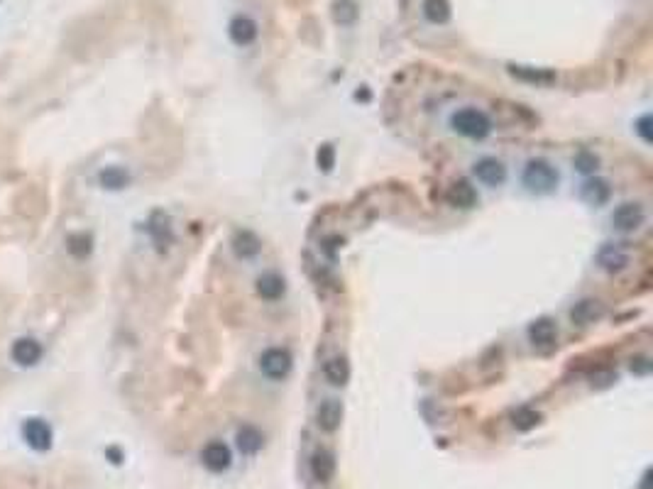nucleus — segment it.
Instances as JSON below:
<instances>
[{"mask_svg":"<svg viewBox=\"0 0 653 489\" xmlns=\"http://www.w3.org/2000/svg\"><path fill=\"white\" fill-rule=\"evenodd\" d=\"M575 166L582 174H590V171L597 169V157L590 155V152H580V155L575 157Z\"/></svg>","mask_w":653,"mask_h":489,"instance_id":"cd10ccee","label":"nucleus"},{"mask_svg":"<svg viewBox=\"0 0 653 489\" xmlns=\"http://www.w3.org/2000/svg\"><path fill=\"white\" fill-rule=\"evenodd\" d=\"M237 448H240L245 455H255L262 448V433L252 426H242L237 431Z\"/></svg>","mask_w":653,"mask_h":489,"instance_id":"a211bd4d","label":"nucleus"},{"mask_svg":"<svg viewBox=\"0 0 653 489\" xmlns=\"http://www.w3.org/2000/svg\"><path fill=\"white\" fill-rule=\"evenodd\" d=\"M448 204L458 206V208H472V206L477 204V191H475L468 181H458V184L450 186Z\"/></svg>","mask_w":653,"mask_h":489,"instance_id":"9b49d317","label":"nucleus"},{"mask_svg":"<svg viewBox=\"0 0 653 489\" xmlns=\"http://www.w3.org/2000/svg\"><path fill=\"white\" fill-rule=\"evenodd\" d=\"M260 367L269 379H284L291 372V355L281 348H269L262 355Z\"/></svg>","mask_w":653,"mask_h":489,"instance_id":"20e7f679","label":"nucleus"},{"mask_svg":"<svg viewBox=\"0 0 653 489\" xmlns=\"http://www.w3.org/2000/svg\"><path fill=\"white\" fill-rule=\"evenodd\" d=\"M323 374H325V379H328L330 384H335V387H343V384L350 379V367H348V362H345L343 357H333V360H328V362H325Z\"/></svg>","mask_w":653,"mask_h":489,"instance_id":"f3484780","label":"nucleus"},{"mask_svg":"<svg viewBox=\"0 0 653 489\" xmlns=\"http://www.w3.org/2000/svg\"><path fill=\"white\" fill-rule=\"evenodd\" d=\"M232 245H235V252L240 257H252V255H257V252H260V240H257L252 233H247V230L237 233L235 240H232Z\"/></svg>","mask_w":653,"mask_h":489,"instance_id":"4be33fe9","label":"nucleus"},{"mask_svg":"<svg viewBox=\"0 0 653 489\" xmlns=\"http://www.w3.org/2000/svg\"><path fill=\"white\" fill-rule=\"evenodd\" d=\"M257 291H260L262 299L267 301H274L279 299L281 294H284V279L276 274H265L260 276V281H257Z\"/></svg>","mask_w":653,"mask_h":489,"instance_id":"6ab92c4d","label":"nucleus"},{"mask_svg":"<svg viewBox=\"0 0 653 489\" xmlns=\"http://www.w3.org/2000/svg\"><path fill=\"white\" fill-rule=\"evenodd\" d=\"M42 345L37 343L34 338H20L13 343V348H10V357H13V362L22 364V367H32V364H37L39 360H42Z\"/></svg>","mask_w":653,"mask_h":489,"instance_id":"39448f33","label":"nucleus"},{"mask_svg":"<svg viewBox=\"0 0 653 489\" xmlns=\"http://www.w3.org/2000/svg\"><path fill=\"white\" fill-rule=\"evenodd\" d=\"M610 194H612V189H610V184H607L605 179L587 181L585 189H582V199H585L587 204H592V206L607 204V201H610Z\"/></svg>","mask_w":653,"mask_h":489,"instance_id":"2eb2a0df","label":"nucleus"},{"mask_svg":"<svg viewBox=\"0 0 653 489\" xmlns=\"http://www.w3.org/2000/svg\"><path fill=\"white\" fill-rule=\"evenodd\" d=\"M230 39L237 47H247V44H252L257 39V24L250 17H245V15H237L230 22Z\"/></svg>","mask_w":653,"mask_h":489,"instance_id":"1a4fd4ad","label":"nucleus"},{"mask_svg":"<svg viewBox=\"0 0 653 489\" xmlns=\"http://www.w3.org/2000/svg\"><path fill=\"white\" fill-rule=\"evenodd\" d=\"M536 423H538L536 411H519L517 416H514V426H517L519 431H528V428H533Z\"/></svg>","mask_w":653,"mask_h":489,"instance_id":"a878e982","label":"nucleus"},{"mask_svg":"<svg viewBox=\"0 0 653 489\" xmlns=\"http://www.w3.org/2000/svg\"><path fill=\"white\" fill-rule=\"evenodd\" d=\"M201 460H204V465L209 467L211 472H223L230 467V448L225 446V443H209V446L204 448V455H201Z\"/></svg>","mask_w":653,"mask_h":489,"instance_id":"0eeeda50","label":"nucleus"},{"mask_svg":"<svg viewBox=\"0 0 653 489\" xmlns=\"http://www.w3.org/2000/svg\"><path fill=\"white\" fill-rule=\"evenodd\" d=\"M612 223H615V228L622 230V233L636 230L644 223V208H641L639 204H622L619 208L612 213Z\"/></svg>","mask_w":653,"mask_h":489,"instance_id":"423d86ee","label":"nucleus"},{"mask_svg":"<svg viewBox=\"0 0 653 489\" xmlns=\"http://www.w3.org/2000/svg\"><path fill=\"white\" fill-rule=\"evenodd\" d=\"M600 264L605 267V269H610V271H619V269H624V267L629 264V257H626V252H622L619 247L610 245V247H605V250L600 252Z\"/></svg>","mask_w":653,"mask_h":489,"instance_id":"aec40b11","label":"nucleus"},{"mask_svg":"<svg viewBox=\"0 0 653 489\" xmlns=\"http://www.w3.org/2000/svg\"><path fill=\"white\" fill-rule=\"evenodd\" d=\"M453 127L465 137H472V140H479L489 132V120L484 113L475 111V108H465V111L455 113L453 115Z\"/></svg>","mask_w":653,"mask_h":489,"instance_id":"f03ea898","label":"nucleus"},{"mask_svg":"<svg viewBox=\"0 0 653 489\" xmlns=\"http://www.w3.org/2000/svg\"><path fill=\"white\" fill-rule=\"evenodd\" d=\"M316 418H318V426L323 431H335L340 426V421H343V406L338 402H333V399H328V402H323L318 406Z\"/></svg>","mask_w":653,"mask_h":489,"instance_id":"9d476101","label":"nucleus"},{"mask_svg":"<svg viewBox=\"0 0 653 489\" xmlns=\"http://www.w3.org/2000/svg\"><path fill=\"white\" fill-rule=\"evenodd\" d=\"M108 458H111L113 465H120L122 462V453L118 451V448H108Z\"/></svg>","mask_w":653,"mask_h":489,"instance_id":"c756f323","label":"nucleus"},{"mask_svg":"<svg viewBox=\"0 0 653 489\" xmlns=\"http://www.w3.org/2000/svg\"><path fill=\"white\" fill-rule=\"evenodd\" d=\"M423 15H426L431 22L443 24L450 20V3L448 0H426L423 3Z\"/></svg>","mask_w":653,"mask_h":489,"instance_id":"412c9836","label":"nucleus"},{"mask_svg":"<svg viewBox=\"0 0 653 489\" xmlns=\"http://www.w3.org/2000/svg\"><path fill=\"white\" fill-rule=\"evenodd\" d=\"M22 438L32 451L44 453L52 448L54 433H52V426H49L47 421H42V418H27L22 426Z\"/></svg>","mask_w":653,"mask_h":489,"instance_id":"7ed1b4c3","label":"nucleus"},{"mask_svg":"<svg viewBox=\"0 0 653 489\" xmlns=\"http://www.w3.org/2000/svg\"><path fill=\"white\" fill-rule=\"evenodd\" d=\"M605 313V309H602V304H597V301H590V299H585V301H580V304L573 309V320L575 323H580V325H587V323H592V320H597L600 316Z\"/></svg>","mask_w":653,"mask_h":489,"instance_id":"dca6fc26","label":"nucleus"},{"mask_svg":"<svg viewBox=\"0 0 653 489\" xmlns=\"http://www.w3.org/2000/svg\"><path fill=\"white\" fill-rule=\"evenodd\" d=\"M311 475H314L316 482H328L330 477L335 475V460L330 453L318 451L311 460Z\"/></svg>","mask_w":653,"mask_h":489,"instance_id":"ddd939ff","label":"nucleus"},{"mask_svg":"<svg viewBox=\"0 0 653 489\" xmlns=\"http://www.w3.org/2000/svg\"><path fill=\"white\" fill-rule=\"evenodd\" d=\"M475 176L487 186H499V184H504V179H507V169H504V164L499 160L487 157V160L477 162V166H475Z\"/></svg>","mask_w":653,"mask_h":489,"instance_id":"6e6552de","label":"nucleus"},{"mask_svg":"<svg viewBox=\"0 0 653 489\" xmlns=\"http://www.w3.org/2000/svg\"><path fill=\"white\" fill-rule=\"evenodd\" d=\"M66 250L71 252L73 257H78V260H83V257H88V255H91V250H93V240H91V235H86V233L71 235V238L66 240Z\"/></svg>","mask_w":653,"mask_h":489,"instance_id":"5701e85b","label":"nucleus"},{"mask_svg":"<svg viewBox=\"0 0 653 489\" xmlns=\"http://www.w3.org/2000/svg\"><path fill=\"white\" fill-rule=\"evenodd\" d=\"M524 186L533 194H551L558 186V171L548 162L533 160L528 162L526 171H524Z\"/></svg>","mask_w":653,"mask_h":489,"instance_id":"f257e3e1","label":"nucleus"},{"mask_svg":"<svg viewBox=\"0 0 653 489\" xmlns=\"http://www.w3.org/2000/svg\"><path fill=\"white\" fill-rule=\"evenodd\" d=\"M355 5L350 3V0H340V3H335V20L338 22H343V24H348V22H353L355 20Z\"/></svg>","mask_w":653,"mask_h":489,"instance_id":"393cba45","label":"nucleus"},{"mask_svg":"<svg viewBox=\"0 0 653 489\" xmlns=\"http://www.w3.org/2000/svg\"><path fill=\"white\" fill-rule=\"evenodd\" d=\"M528 338H531L533 345L538 348H548V345L556 343V325H553L551 318H541L536 323H531L528 328Z\"/></svg>","mask_w":653,"mask_h":489,"instance_id":"f8f14e48","label":"nucleus"},{"mask_svg":"<svg viewBox=\"0 0 653 489\" xmlns=\"http://www.w3.org/2000/svg\"><path fill=\"white\" fill-rule=\"evenodd\" d=\"M649 125H651V118H649V115H644V118H641V120H639V132H641V137H644L646 142H651Z\"/></svg>","mask_w":653,"mask_h":489,"instance_id":"c85d7f7f","label":"nucleus"},{"mask_svg":"<svg viewBox=\"0 0 653 489\" xmlns=\"http://www.w3.org/2000/svg\"><path fill=\"white\" fill-rule=\"evenodd\" d=\"M514 76L524 78V81H536V83H548L553 78V73H546V71H526V69L521 66H514L512 69Z\"/></svg>","mask_w":653,"mask_h":489,"instance_id":"b1692460","label":"nucleus"},{"mask_svg":"<svg viewBox=\"0 0 653 489\" xmlns=\"http://www.w3.org/2000/svg\"><path fill=\"white\" fill-rule=\"evenodd\" d=\"M316 160H318V166L323 171H330L333 169V164H335V150L330 145H323L318 150V155H316Z\"/></svg>","mask_w":653,"mask_h":489,"instance_id":"bb28decb","label":"nucleus"},{"mask_svg":"<svg viewBox=\"0 0 653 489\" xmlns=\"http://www.w3.org/2000/svg\"><path fill=\"white\" fill-rule=\"evenodd\" d=\"M98 181H101L103 189L108 191H120L130 184V174H127L122 166H106V169L98 174Z\"/></svg>","mask_w":653,"mask_h":489,"instance_id":"4468645a","label":"nucleus"}]
</instances>
